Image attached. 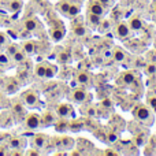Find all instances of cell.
<instances>
[{
  "instance_id": "obj_1",
  "label": "cell",
  "mask_w": 156,
  "mask_h": 156,
  "mask_svg": "<svg viewBox=\"0 0 156 156\" xmlns=\"http://www.w3.org/2000/svg\"><path fill=\"white\" fill-rule=\"evenodd\" d=\"M133 116H134V119H137L138 122H141L143 125H147V126H152L155 122V114L149 108L148 104L136 105L134 110H133Z\"/></svg>"
},
{
  "instance_id": "obj_2",
  "label": "cell",
  "mask_w": 156,
  "mask_h": 156,
  "mask_svg": "<svg viewBox=\"0 0 156 156\" xmlns=\"http://www.w3.org/2000/svg\"><path fill=\"white\" fill-rule=\"evenodd\" d=\"M58 10L66 16H77L81 12V5L77 3H70V2H60L58 4Z\"/></svg>"
},
{
  "instance_id": "obj_3",
  "label": "cell",
  "mask_w": 156,
  "mask_h": 156,
  "mask_svg": "<svg viewBox=\"0 0 156 156\" xmlns=\"http://www.w3.org/2000/svg\"><path fill=\"white\" fill-rule=\"evenodd\" d=\"M22 100H23V104L26 105V107L34 108L38 105V94H37V92L32 90V89H29V90L22 93Z\"/></svg>"
},
{
  "instance_id": "obj_4",
  "label": "cell",
  "mask_w": 156,
  "mask_h": 156,
  "mask_svg": "<svg viewBox=\"0 0 156 156\" xmlns=\"http://www.w3.org/2000/svg\"><path fill=\"white\" fill-rule=\"evenodd\" d=\"M115 33L116 36H118L119 38H122V40H126V38H129L130 36H132V29L129 27V23L125 21H121L118 22V23L115 25Z\"/></svg>"
},
{
  "instance_id": "obj_5",
  "label": "cell",
  "mask_w": 156,
  "mask_h": 156,
  "mask_svg": "<svg viewBox=\"0 0 156 156\" xmlns=\"http://www.w3.org/2000/svg\"><path fill=\"white\" fill-rule=\"evenodd\" d=\"M88 10H89V12H92V14H96V15H100V16H105L108 8L105 7V5H103L99 0H90V2L88 3Z\"/></svg>"
},
{
  "instance_id": "obj_6",
  "label": "cell",
  "mask_w": 156,
  "mask_h": 156,
  "mask_svg": "<svg viewBox=\"0 0 156 156\" xmlns=\"http://www.w3.org/2000/svg\"><path fill=\"white\" fill-rule=\"evenodd\" d=\"M40 125H41V116L38 115V114H36V112L29 114V115L26 116V119H25V126H26L27 129H30V130L38 129Z\"/></svg>"
},
{
  "instance_id": "obj_7",
  "label": "cell",
  "mask_w": 156,
  "mask_h": 156,
  "mask_svg": "<svg viewBox=\"0 0 156 156\" xmlns=\"http://www.w3.org/2000/svg\"><path fill=\"white\" fill-rule=\"evenodd\" d=\"M71 99L73 101L78 103V104H83L88 99V92L82 88H78V89H74L73 93H71Z\"/></svg>"
},
{
  "instance_id": "obj_8",
  "label": "cell",
  "mask_w": 156,
  "mask_h": 156,
  "mask_svg": "<svg viewBox=\"0 0 156 156\" xmlns=\"http://www.w3.org/2000/svg\"><path fill=\"white\" fill-rule=\"evenodd\" d=\"M136 80H137V76H136L134 71H123L119 77L118 82L122 85H132L136 82Z\"/></svg>"
},
{
  "instance_id": "obj_9",
  "label": "cell",
  "mask_w": 156,
  "mask_h": 156,
  "mask_svg": "<svg viewBox=\"0 0 156 156\" xmlns=\"http://www.w3.org/2000/svg\"><path fill=\"white\" fill-rule=\"evenodd\" d=\"M56 114L62 118H69L73 115V107L69 103H60L56 107Z\"/></svg>"
},
{
  "instance_id": "obj_10",
  "label": "cell",
  "mask_w": 156,
  "mask_h": 156,
  "mask_svg": "<svg viewBox=\"0 0 156 156\" xmlns=\"http://www.w3.org/2000/svg\"><path fill=\"white\" fill-rule=\"evenodd\" d=\"M127 23H129V27L132 29V32H140L144 26L143 19H141L138 15H133L132 18L127 21Z\"/></svg>"
},
{
  "instance_id": "obj_11",
  "label": "cell",
  "mask_w": 156,
  "mask_h": 156,
  "mask_svg": "<svg viewBox=\"0 0 156 156\" xmlns=\"http://www.w3.org/2000/svg\"><path fill=\"white\" fill-rule=\"evenodd\" d=\"M112 58L115 62L118 63H123L126 59V52L122 47H114L112 48Z\"/></svg>"
},
{
  "instance_id": "obj_12",
  "label": "cell",
  "mask_w": 156,
  "mask_h": 156,
  "mask_svg": "<svg viewBox=\"0 0 156 156\" xmlns=\"http://www.w3.org/2000/svg\"><path fill=\"white\" fill-rule=\"evenodd\" d=\"M90 80H92V77L88 71H78L77 76H76L77 83H80V85H82V86L89 85V83H90Z\"/></svg>"
},
{
  "instance_id": "obj_13",
  "label": "cell",
  "mask_w": 156,
  "mask_h": 156,
  "mask_svg": "<svg viewBox=\"0 0 156 156\" xmlns=\"http://www.w3.org/2000/svg\"><path fill=\"white\" fill-rule=\"evenodd\" d=\"M48 143V137L45 134H36L33 137V145L38 149H43Z\"/></svg>"
},
{
  "instance_id": "obj_14",
  "label": "cell",
  "mask_w": 156,
  "mask_h": 156,
  "mask_svg": "<svg viewBox=\"0 0 156 156\" xmlns=\"http://www.w3.org/2000/svg\"><path fill=\"white\" fill-rule=\"evenodd\" d=\"M103 18H104V16H100V15H96V14L89 12V14H88V18H86V21H88V23L90 25V26L97 27V26L100 25V22L103 21Z\"/></svg>"
},
{
  "instance_id": "obj_15",
  "label": "cell",
  "mask_w": 156,
  "mask_h": 156,
  "mask_svg": "<svg viewBox=\"0 0 156 156\" xmlns=\"http://www.w3.org/2000/svg\"><path fill=\"white\" fill-rule=\"evenodd\" d=\"M22 5H23L22 0H10L7 8H8L10 12H18V11L22 10Z\"/></svg>"
},
{
  "instance_id": "obj_16",
  "label": "cell",
  "mask_w": 156,
  "mask_h": 156,
  "mask_svg": "<svg viewBox=\"0 0 156 156\" xmlns=\"http://www.w3.org/2000/svg\"><path fill=\"white\" fill-rule=\"evenodd\" d=\"M23 27L27 32H33V30H36L38 27V21L36 18H27L23 22Z\"/></svg>"
},
{
  "instance_id": "obj_17",
  "label": "cell",
  "mask_w": 156,
  "mask_h": 156,
  "mask_svg": "<svg viewBox=\"0 0 156 156\" xmlns=\"http://www.w3.org/2000/svg\"><path fill=\"white\" fill-rule=\"evenodd\" d=\"M65 29L63 27H54L51 30V37L54 41H60L63 37H65Z\"/></svg>"
},
{
  "instance_id": "obj_18",
  "label": "cell",
  "mask_w": 156,
  "mask_h": 156,
  "mask_svg": "<svg viewBox=\"0 0 156 156\" xmlns=\"http://www.w3.org/2000/svg\"><path fill=\"white\" fill-rule=\"evenodd\" d=\"M59 145L63 149H71L74 147V138L71 137H62L59 140Z\"/></svg>"
},
{
  "instance_id": "obj_19",
  "label": "cell",
  "mask_w": 156,
  "mask_h": 156,
  "mask_svg": "<svg viewBox=\"0 0 156 156\" xmlns=\"http://www.w3.org/2000/svg\"><path fill=\"white\" fill-rule=\"evenodd\" d=\"M22 49L25 51V54L26 55H32V54H34L36 52V44L33 43L32 40H27V41H25V43L22 44Z\"/></svg>"
},
{
  "instance_id": "obj_20",
  "label": "cell",
  "mask_w": 156,
  "mask_h": 156,
  "mask_svg": "<svg viewBox=\"0 0 156 156\" xmlns=\"http://www.w3.org/2000/svg\"><path fill=\"white\" fill-rule=\"evenodd\" d=\"M97 27H99L100 33H107V32H110L111 29H114L111 21H108V19H105V18H103V21L100 22V25Z\"/></svg>"
},
{
  "instance_id": "obj_21",
  "label": "cell",
  "mask_w": 156,
  "mask_h": 156,
  "mask_svg": "<svg viewBox=\"0 0 156 156\" xmlns=\"http://www.w3.org/2000/svg\"><path fill=\"white\" fill-rule=\"evenodd\" d=\"M12 60L15 63H23L25 60H26V54H25V51L23 49H21L19 48L18 51L14 54V56H12Z\"/></svg>"
},
{
  "instance_id": "obj_22",
  "label": "cell",
  "mask_w": 156,
  "mask_h": 156,
  "mask_svg": "<svg viewBox=\"0 0 156 156\" xmlns=\"http://www.w3.org/2000/svg\"><path fill=\"white\" fill-rule=\"evenodd\" d=\"M144 74L148 77L156 76V62H149L144 69Z\"/></svg>"
},
{
  "instance_id": "obj_23",
  "label": "cell",
  "mask_w": 156,
  "mask_h": 156,
  "mask_svg": "<svg viewBox=\"0 0 156 156\" xmlns=\"http://www.w3.org/2000/svg\"><path fill=\"white\" fill-rule=\"evenodd\" d=\"M58 73V67L55 65H51V63H47V69H45V78H52L55 77Z\"/></svg>"
},
{
  "instance_id": "obj_24",
  "label": "cell",
  "mask_w": 156,
  "mask_h": 156,
  "mask_svg": "<svg viewBox=\"0 0 156 156\" xmlns=\"http://www.w3.org/2000/svg\"><path fill=\"white\" fill-rule=\"evenodd\" d=\"M147 104L149 105V108L154 111V114L156 115V94L149 93L148 96H147Z\"/></svg>"
},
{
  "instance_id": "obj_25",
  "label": "cell",
  "mask_w": 156,
  "mask_h": 156,
  "mask_svg": "<svg viewBox=\"0 0 156 156\" xmlns=\"http://www.w3.org/2000/svg\"><path fill=\"white\" fill-rule=\"evenodd\" d=\"M45 69H47V63H40V65H37L34 69L36 76L40 78H45Z\"/></svg>"
},
{
  "instance_id": "obj_26",
  "label": "cell",
  "mask_w": 156,
  "mask_h": 156,
  "mask_svg": "<svg viewBox=\"0 0 156 156\" xmlns=\"http://www.w3.org/2000/svg\"><path fill=\"white\" fill-rule=\"evenodd\" d=\"M18 49H19V47L16 45V44H8V45L5 47V55H7L8 58H12L14 54H15Z\"/></svg>"
},
{
  "instance_id": "obj_27",
  "label": "cell",
  "mask_w": 156,
  "mask_h": 156,
  "mask_svg": "<svg viewBox=\"0 0 156 156\" xmlns=\"http://www.w3.org/2000/svg\"><path fill=\"white\" fill-rule=\"evenodd\" d=\"M54 121H55V118L51 112H47L45 115L41 118V123H44V125H51V123H54Z\"/></svg>"
},
{
  "instance_id": "obj_28",
  "label": "cell",
  "mask_w": 156,
  "mask_h": 156,
  "mask_svg": "<svg viewBox=\"0 0 156 156\" xmlns=\"http://www.w3.org/2000/svg\"><path fill=\"white\" fill-rule=\"evenodd\" d=\"M10 147L14 149H19L22 147V138H12L10 141Z\"/></svg>"
},
{
  "instance_id": "obj_29",
  "label": "cell",
  "mask_w": 156,
  "mask_h": 156,
  "mask_svg": "<svg viewBox=\"0 0 156 156\" xmlns=\"http://www.w3.org/2000/svg\"><path fill=\"white\" fill-rule=\"evenodd\" d=\"M74 33H76L77 36H83L86 33V29L85 26H82V25H74Z\"/></svg>"
},
{
  "instance_id": "obj_30",
  "label": "cell",
  "mask_w": 156,
  "mask_h": 156,
  "mask_svg": "<svg viewBox=\"0 0 156 156\" xmlns=\"http://www.w3.org/2000/svg\"><path fill=\"white\" fill-rule=\"evenodd\" d=\"M10 63V58L5 55V52H0V66H7Z\"/></svg>"
},
{
  "instance_id": "obj_31",
  "label": "cell",
  "mask_w": 156,
  "mask_h": 156,
  "mask_svg": "<svg viewBox=\"0 0 156 156\" xmlns=\"http://www.w3.org/2000/svg\"><path fill=\"white\" fill-rule=\"evenodd\" d=\"M12 108H14V111H15L16 114H25V107L21 104V103H14L12 104Z\"/></svg>"
},
{
  "instance_id": "obj_32",
  "label": "cell",
  "mask_w": 156,
  "mask_h": 156,
  "mask_svg": "<svg viewBox=\"0 0 156 156\" xmlns=\"http://www.w3.org/2000/svg\"><path fill=\"white\" fill-rule=\"evenodd\" d=\"M7 36H5V33H3V32H0V47H4V45H7Z\"/></svg>"
},
{
  "instance_id": "obj_33",
  "label": "cell",
  "mask_w": 156,
  "mask_h": 156,
  "mask_svg": "<svg viewBox=\"0 0 156 156\" xmlns=\"http://www.w3.org/2000/svg\"><path fill=\"white\" fill-rule=\"evenodd\" d=\"M100 3H101L103 5H105L107 8H110L111 5H112V3H114V0H99Z\"/></svg>"
},
{
  "instance_id": "obj_34",
  "label": "cell",
  "mask_w": 156,
  "mask_h": 156,
  "mask_svg": "<svg viewBox=\"0 0 156 156\" xmlns=\"http://www.w3.org/2000/svg\"><path fill=\"white\" fill-rule=\"evenodd\" d=\"M116 140H118V134H116V133H111V134L108 136V141H110V143H115Z\"/></svg>"
},
{
  "instance_id": "obj_35",
  "label": "cell",
  "mask_w": 156,
  "mask_h": 156,
  "mask_svg": "<svg viewBox=\"0 0 156 156\" xmlns=\"http://www.w3.org/2000/svg\"><path fill=\"white\" fill-rule=\"evenodd\" d=\"M101 104L104 105V107H111V101H110V100H103Z\"/></svg>"
},
{
  "instance_id": "obj_36",
  "label": "cell",
  "mask_w": 156,
  "mask_h": 156,
  "mask_svg": "<svg viewBox=\"0 0 156 156\" xmlns=\"http://www.w3.org/2000/svg\"><path fill=\"white\" fill-rule=\"evenodd\" d=\"M152 10H154V14H156V3L154 4V8H152Z\"/></svg>"
},
{
  "instance_id": "obj_37",
  "label": "cell",
  "mask_w": 156,
  "mask_h": 156,
  "mask_svg": "<svg viewBox=\"0 0 156 156\" xmlns=\"http://www.w3.org/2000/svg\"><path fill=\"white\" fill-rule=\"evenodd\" d=\"M3 23V18H2V15H0V25Z\"/></svg>"
},
{
  "instance_id": "obj_38",
  "label": "cell",
  "mask_w": 156,
  "mask_h": 156,
  "mask_svg": "<svg viewBox=\"0 0 156 156\" xmlns=\"http://www.w3.org/2000/svg\"><path fill=\"white\" fill-rule=\"evenodd\" d=\"M2 73H3V70H2V67H0V76H2Z\"/></svg>"
},
{
  "instance_id": "obj_39",
  "label": "cell",
  "mask_w": 156,
  "mask_h": 156,
  "mask_svg": "<svg viewBox=\"0 0 156 156\" xmlns=\"http://www.w3.org/2000/svg\"><path fill=\"white\" fill-rule=\"evenodd\" d=\"M155 47H156V41H155Z\"/></svg>"
}]
</instances>
